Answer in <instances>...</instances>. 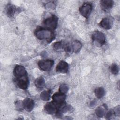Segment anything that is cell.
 <instances>
[{"instance_id":"cell-22","label":"cell","mask_w":120,"mask_h":120,"mask_svg":"<svg viewBox=\"0 0 120 120\" xmlns=\"http://www.w3.org/2000/svg\"><path fill=\"white\" fill-rule=\"evenodd\" d=\"M110 71L112 74L117 75L119 71V68L118 65L113 63L110 67Z\"/></svg>"},{"instance_id":"cell-25","label":"cell","mask_w":120,"mask_h":120,"mask_svg":"<svg viewBox=\"0 0 120 120\" xmlns=\"http://www.w3.org/2000/svg\"><path fill=\"white\" fill-rule=\"evenodd\" d=\"M15 106L16 109L18 110H23V109L24 108L23 107V103L22 101H17L15 102Z\"/></svg>"},{"instance_id":"cell-16","label":"cell","mask_w":120,"mask_h":120,"mask_svg":"<svg viewBox=\"0 0 120 120\" xmlns=\"http://www.w3.org/2000/svg\"><path fill=\"white\" fill-rule=\"evenodd\" d=\"M73 52L78 53L79 52L82 47V45L81 43L78 40H75L71 43Z\"/></svg>"},{"instance_id":"cell-2","label":"cell","mask_w":120,"mask_h":120,"mask_svg":"<svg viewBox=\"0 0 120 120\" xmlns=\"http://www.w3.org/2000/svg\"><path fill=\"white\" fill-rule=\"evenodd\" d=\"M91 38L94 44L98 47L102 46L105 43V36L101 31H95L92 35Z\"/></svg>"},{"instance_id":"cell-28","label":"cell","mask_w":120,"mask_h":120,"mask_svg":"<svg viewBox=\"0 0 120 120\" xmlns=\"http://www.w3.org/2000/svg\"><path fill=\"white\" fill-rule=\"evenodd\" d=\"M119 83H120V82H118V89H119V90L120 89H119V87H120V86H120V85H119Z\"/></svg>"},{"instance_id":"cell-9","label":"cell","mask_w":120,"mask_h":120,"mask_svg":"<svg viewBox=\"0 0 120 120\" xmlns=\"http://www.w3.org/2000/svg\"><path fill=\"white\" fill-rule=\"evenodd\" d=\"M45 111L48 114H53L58 111V105L53 102H48L44 107Z\"/></svg>"},{"instance_id":"cell-3","label":"cell","mask_w":120,"mask_h":120,"mask_svg":"<svg viewBox=\"0 0 120 120\" xmlns=\"http://www.w3.org/2000/svg\"><path fill=\"white\" fill-rule=\"evenodd\" d=\"M58 21V17L53 15L45 19L43 21V24L46 28L53 30L57 28Z\"/></svg>"},{"instance_id":"cell-17","label":"cell","mask_w":120,"mask_h":120,"mask_svg":"<svg viewBox=\"0 0 120 120\" xmlns=\"http://www.w3.org/2000/svg\"><path fill=\"white\" fill-rule=\"evenodd\" d=\"M35 86L39 89H42L44 87L45 85V79L43 77H39L37 78L35 81Z\"/></svg>"},{"instance_id":"cell-1","label":"cell","mask_w":120,"mask_h":120,"mask_svg":"<svg viewBox=\"0 0 120 120\" xmlns=\"http://www.w3.org/2000/svg\"><path fill=\"white\" fill-rule=\"evenodd\" d=\"M34 34L38 39L40 40H45L48 43L51 42L55 37V34L52 30L40 27L36 29Z\"/></svg>"},{"instance_id":"cell-10","label":"cell","mask_w":120,"mask_h":120,"mask_svg":"<svg viewBox=\"0 0 120 120\" xmlns=\"http://www.w3.org/2000/svg\"><path fill=\"white\" fill-rule=\"evenodd\" d=\"M68 71V64L66 61H60L56 67V71L60 73L65 74Z\"/></svg>"},{"instance_id":"cell-20","label":"cell","mask_w":120,"mask_h":120,"mask_svg":"<svg viewBox=\"0 0 120 120\" xmlns=\"http://www.w3.org/2000/svg\"><path fill=\"white\" fill-rule=\"evenodd\" d=\"M64 45L61 41L56 42L53 44V48L56 51H61L64 49Z\"/></svg>"},{"instance_id":"cell-4","label":"cell","mask_w":120,"mask_h":120,"mask_svg":"<svg viewBox=\"0 0 120 120\" xmlns=\"http://www.w3.org/2000/svg\"><path fill=\"white\" fill-rule=\"evenodd\" d=\"M92 9V6L90 3L84 2L79 8V12L81 15L87 19Z\"/></svg>"},{"instance_id":"cell-15","label":"cell","mask_w":120,"mask_h":120,"mask_svg":"<svg viewBox=\"0 0 120 120\" xmlns=\"http://www.w3.org/2000/svg\"><path fill=\"white\" fill-rule=\"evenodd\" d=\"M16 10V7L12 4H8L6 7V12L7 15L10 17H12L14 15Z\"/></svg>"},{"instance_id":"cell-18","label":"cell","mask_w":120,"mask_h":120,"mask_svg":"<svg viewBox=\"0 0 120 120\" xmlns=\"http://www.w3.org/2000/svg\"><path fill=\"white\" fill-rule=\"evenodd\" d=\"M94 93L96 97L98 98H102L105 95V90L102 87H98L96 88L94 90Z\"/></svg>"},{"instance_id":"cell-14","label":"cell","mask_w":120,"mask_h":120,"mask_svg":"<svg viewBox=\"0 0 120 120\" xmlns=\"http://www.w3.org/2000/svg\"><path fill=\"white\" fill-rule=\"evenodd\" d=\"M107 110V106L106 105H103L97 107L95 110V113L97 116L103 117L106 113Z\"/></svg>"},{"instance_id":"cell-6","label":"cell","mask_w":120,"mask_h":120,"mask_svg":"<svg viewBox=\"0 0 120 120\" xmlns=\"http://www.w3.org/2000/svg\"><path fill=\"white\" fill-rule=\"evenodd\" d=\"M17 86L22 90H26L29 85V79L28 75L21 77L15 78Z\"/></svg>"},{"instance_id":"cell-7","label":"cell","mask_w":120,"mask_h":120,"mask_svg":"<svg viewBox=\"0 0 120 120\" xmlns=\"http://www.w3.org/2000/svg\"><path fill=\"white\" fill-rule=\"evenodd\" d=\"M66 96L65 94L62 93L60 92L55 93L52 97L53 102L58 106H61L65 103Z\"/></svg>"},{"instance_id":"cell-12","label":"cell","mask_w":120,"mask_h":120,"mask_svg":"<svg viewBox=\"0 0 120 120\" xmlns=\"http://www.w3.org/2000/svg\"><path fill=\"white\" fill-rule=\"evenodd\" d=\"M99 25L104 29L109 30L112 26V22L108 18H104L99 22Z\"/></svg>"},{"instance_id":"cell-11","label":"cell","mask_w":120,"mask_h":120,"mask_svg":"<svg viewBox=\"0 0 120 120\" xmlns=\"http://www.w3.org/2000/svg\"><path fill=\"white\" fill-rule=\"evenodd\" d=\"M24 109L28 112H31L34 106V102L33 100L30 98H26L22 101Z\"/></svg>"},{"instance_id":"cell-19","label":"cell","mask_w":120,"mask_h":120,"mask_svg":"<svg viewBox=\"0 0 120 120\" xmlns=\"http://www.w3.org/2000/svg\"><path fill=\"white\" fill-rule=\"evenodd\" d=\"M40 97V98L43 101H48L50 99V93L49 91L44 90L41 93Z\"/></svg>"},{"instance_id":"cell-13","label":"cell","mask_w":120,"mask_h":120,"mask_svg":"<svg viewBox=\"0 0 120 120\" xmlns=\"http://www.w3.org/2000/svg\"><path fill=\"white\" fill-rule=\"evenodd\" d=\"M101 8L104 11H107L111 9L113 5V1L112 0H102L100 1Z\"/></svg>"},{"instance_id":"cell-23","label":"cell","mask_w":120,"mask_h":120,"mask_svg":"<svg viewBox=\"0 0 120 120\" xmlns=\"http://www.w3.org/2000/svg\"><path fill=\"white\" fill-rule=\"evenodd\" d=\"M69 90V88L68 85L66 84H61L59 88V92L62 93H64L65 94L66 93H67L68 91Z\"/></svg>"},{"instance_id":"cell-21","label":"cell","mask_w":120,"mask_h":120,"mask_svg":"<svg viewBox=\"0 0 120 120\" xmlns=\"http://www.w3.org/2000/svg\"><path fill=\"white\" fill-rule=\"evenodd\" d=\"M60 110L63 113H65L67 112H71L73 111L74 109L71 105H68L64 106Z\"/></svg>"},{"instance_id":"cell-26","label":"cell","mask_w":120,"mask_h":120,"mask_svg":"<svg viewBox=\"0 0 120 120\" xmlns=\"http://www.w3.org/2000/svg\"><path fill=\"white\" fill-rule=\"evenodd\" d=\"M105 119L107 120H109L112 119V116L114 115V112H113V111L112 109H110V110H109V111H108L106 113H105Z\"/></svg>"},{"instance_id":"cell-8","label":"cell","mask_w":120,"mask_h":120,"mask_svg":"<svg viewBox=\"0 0 120 120\" xmlns=\"http://www.w3.org/2000/svg\"><path fill=\"white\" fill-rule=\"evenodd\" d=\"M13 74L15 78L28 75L27 71L25 68L22 66L18 65L15 66L13 70Z\"/></svg>"},{"instance_id":"cell-24","label":"cell","mask_w":120,"mask_h":120,"mask_svg":"<svg viewBox=\"0 0 120 120\" xmlns=\"http://www.w3.org/2000/svg\"><path fill=\"white\" fill-rule=\"evenodd\" d=\"M64 49L65 52L68 53H72L73 52V48L71 43H68L64 45Z\"/></svg>"},{"instance_id":"cell-27","label":"cell","mask_w":120,"mask_h":120,"mask_svg":"<svg viewBox=\"0 0 120 120\" xmlns=\"http://www.w3.org/2000/svg\"><path fill=\"white\" fill-rule=\"evenodd\" d=\"M113 111V112H114V114L115 115L117 116H120V105H118L117 106H116L115 107V108L114 109Z\"/></svg>"},{"instance_id":"cell-5","label":"cell","mask_w":120,"mask_h":120,"mask_svg":"<svg viewBox=\"0 0 120 120\" xmlns=\"http://www.w3.org/2000/svg\"><path fill=\"white\" fill-rule=\"evenodd\" d=\"M54 62L52 60H41L38 62V66L39 68L44 71H50L54 65Z\"/></svg>"}]
</instances>
